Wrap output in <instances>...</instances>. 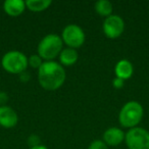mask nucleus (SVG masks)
Returning a JSON list of instances; mask_svg holds the SVG:
<instances>
[{
    "label": "nucleus",
    "mask_w": 149,
    "mask_h": 149,
    "mask_svg": "<svg viewBox=\"0 0 149 149\" xmlns=\"http://www.w3.org/2000/svg\"><path fill=\"white\" fill-rule=\"evenodd\" d=\"M26 8V2L23 0H6L3 3V9L9 17H19Z\"/></svg>",
    "instance_id": "9b49d317"
},
{
    "label": "nucleus",
    "mask_w": 149,
    "mask_h": 149,
    "mask_svg": "<svg viewBox=\"0 0 149 149\" xmlns=\"http://www.w3.org/2000/svg\"><path fill=\"white\" fill-rule=\"evenodd\" d=\"M30 149H48L46 146H44V145H39V146H36V147H32V148Z\"/></svg>",
    "instance_id": "412c9836"
},
{
    "label": "nucleus",
    "mask_w": 149,
    "mask_h": 149,
    "mask_svg": "<svg viewBox=\"0 0 149 149\" xmlns=\"http://www.w3.org/2000/svg\"><path fill=\"white\" fill-rule=\"evenodd\" d=\"M8 101V96L5 92L1 91L0 92V106H4L6 105V102Z\"/></svg>",
    "instance_id": "6ab92c4d"
},
{
    "label": "nucleus",
    "mask_w": 149,
    "mask_h": 149,
    "mask_svg": "<svg viewBox=\"0 0 149 149\" xmlns=\"http://www.w3.org/2000/svg\"><path fill=\"white\" fill-rule=\"evenodd\" d=\"M19 122V116L13 108L10 106H0V126L3 128H13Z\"/></svg>",
    "instance_id": "6e6552de"
},
{
    "label": "nucleus",
    "mask_w": 149,
    "mask_h": 149,
    "mask_svg": "<svg viewBox=\"0 0 149 149\" xmlns=\"http://www.w3.org/2000/svg\"><path fill=\"white\" fill-rule=\"evenodd\" d=\"M63 45L61 37L56 34H48L46 35L38 45V55L45 59L46 61H51L54 58L59 56Z\"/></svg>",
    "instance_id": "f03ea898"
},
{
    "label": "nucleus",
    "mask_w": 149,
    "mask_h": 149,
    "mask_svg": "<svg viewBox=\"0 0 149 149\" xmlns=\"http://www.w3.org/2000/svg\"><path fill=\"white\" fill-rule=\"evenodd\" d=\"M144 114L143 107L137 101H129L122 107L118 114V122L124 128L132 129L137 127Z\"/></svg>",
    "instance_id": "7ed1b4c3"
},
{
    "label": "nucleus",
    "mask_w": 149,
    "mask_h": 149,
    "mask_svg": "<svg viewBox=\"0 0 149 149\" xmlns=\"http://www.w3.org/2000/svg\"><path fill=\"white\" fill-rule=\"evenodd\" d=\"M28 143H29V145H30V148L41 145L40 144V138L37 135H31V136L29 137V139H28Z\"/></svg>",
    "instance_id": "f3484780"
},
{
    "label": "nucleus",
    "mask_w": 149,
    "mask_h": 149,
    "mask_svg": "<svg viewBox=\"0 0 149 149\" xmlns=\"http://www.w3.org/2000/svg\"><path fill=\"white\" fill-rule=\"evenodd\" d=\"M125 140V134L122 129L111 127L103 133V142L107 146H118Z\"/></svg>",
    "instance_id": "1a4fd4ad"
},
{
    "label": "nucleus",
    "mask_w": 149,
    "mask_h": 149,
    "mask_svg": "<svg viewBox=\"0 0 149 149\" xmlns=\"http://www.w3.org/2000/svg\"><path fill=\"white\" fill-rule=\"evenodd\" d=\"M51 0H27L26 7L31 11L39 13L47 9L51 5Z\"/></svg>",
    "instance_id": "ddd939ff"
},
{
    "label": "nucleus",
    "mask_w": 149,
    "mask_h": 149,
    "mask_svg": "<svg viewBox=\"0 0 149 149\" xmlns=\"http://www.w3.org/2000/svg\"><path fill=\"white\" fill-rule=\"evenodd\" d=\"M124 84H125V81L120 79V78H114V79L112 80V86H113L116 89H120V88L124 86Z\"/></svg>",
    "instance_id": "a211bd4d"
},
{
    "label": "nucleus",
    "mask_w": 149,
    "mask_h": 149,
    "mask_svg": "<svg viewBox=\"0 0 149 149\" xmlns=\"http://www.w3.org/2000/svg\"><path fill=\"white\" fill-rule=\"evenodd\" d=\"M2 68L9 74H19L26 72L28 68V57L21 51L11 50L5 53L1 59Z\"/></svg>",
    "instance_id": "20e7f679"
},
{
    "label": "nucleus",
    "mask_w": 149,
    "mask_h": 149,
    "mask_svg": "<svg viewBox=\"0 0 149 149\" xmlns=\"http://www.w3.org/2000/svg\"><path fill=\"white\" fill-rule=\"evenodd\" d=\"M66 74L63 66L56 61H44L38 70V81L47 91L57 90L63 85Z\"/></svg>",
    "instance_id": "f257e3e1"
},
{
    "label": "nucleus",
    "mask_w": 149,
    "mask_h": 149,
    "mask_svg": "<svg viewBox=\"0 0 149 149\" xmlns=\"http://www.w3.org/2000/svg\"><path fill=\"white\" fill-rule=\"evenodd\" d=\"M78 58H79V54H78L77 50L74 48L66 47L61 50L59 54V61L62 65L70 66L77 62Z\"/></svg>",
    "instance_id": "f8f14e48"
},
{
    "label": "nucleus",
    "mask_w": 149,
    "mask_h": 149,
    "mask_svg": "<svg viewBox=\"0 0 149 149\" xmlns=\"http://www.w3.org/2000/svg\"><path fill=\"white\" fill-rule=\"evenodd\" d=\"M30 78H31V76H30V74L28 72H24L19 74V79H21V81L23 82V83H27V82H29Z\"/></svg>",
    "instance_id": "aec40b11"
},
{
    "label": "nucleus",
    "mask_w": 149,
    "mask_h": 149,
    "mask_svg": "<svg viewBox=\"0 0 149 149\" xmlns=\"http://www.w3.org/2000/svg\"><path fill=\"white\" fill-rule=\"evenodd\" d=\"M95 10L101 17H109L112 15V4L107 0H98L95 3Z\"/></svg>",
    "instance_id": "4468645a"
},
{
    "label": "nucleus",
    "mask_w": 149,
    "mask_h": 149,
    "mask_svg": "<svg viewBox=\"0 0 149 149\" xmlns=\"http://www.w3.org/2000/svg\"><path fill=\"white\" fill-rule=\"evenodd\" d=\"M103 33L109 39H116L118 38L125 30V22L120 15H111L105 17L103 22Z\"/></svg>",
    "instance_id": "0eeeda50"
},
{
    "label": "nucleus",
    "mask_w": 149,
    "mask_h": 149,
    "mask_svg": "<svg viewBox=\"0 0 149 149\" xmlns=\"http://www.w3.org/2000/svg\"><path fill=\"white\" fill-rule=\"evenodd\" d=\"M62 42L70 48H79L85 42V33L80 26L70 24L68 25L62 31Z\"/></svg>",
    "instance_id": "423d86ee"
},
{
    "label": "nucleus",
    "mask_w": 149,
    "mask_h": 149,
    "mask_svg": "<svg viewBox=\"0 0 149 149\" xmlns=\"http://www.w3.org/2000/svg\"><path fill=\"white\" fill-rule=\"evenodd\" d=\"M88 149H108V146L103 142V140H94L89 145Z\"/></svg>",
    "instance_id": "dca6fc26"
},
{
    "label": "nucleus",
    "mask_w": 149,
    "mask_h": 149,
    "mask_svg": "<svg viewBox=\"0 0 149 149\" xmlns=\"http://www.w3.org/2000/svg\"><path fill=\"white\" fill-rule=\"evenodd\" d=\"M42 63H43L42 58L38 54H33V55H31L28 58V64L30 66H32L33 68H38L39 70V68L42 65Z\"/></svg>",
    "instance_id": "2eb2a0df"
},
{
    "label": "nucleus",
    "mask_w": 149,
    "mask_h": 149,
    "mask_svg": "<svg viewBox=\"0 0 149 149\" xmlns=\"http://www.w3.org/2000/svg\"><path fill=\"white\" fill-rule=\"evenodd\" d=\"M114 72L116 78H120L122 80H128L132 77L134 72V68L131 61L127 59H122L116 64L114 66Z\"/></svg>",
    "instance_id": "9d476101"
},
{
    "label": "nucleus",
    "mask_w": 149,
    "mask_h": 149,
    "mask_svg": "<svg viewBox=\"0 0 149 149\" xmlns=\"http://www.w3.org/2000/svg\"><path fill=\"white\" fill-rule=\"evenodd\" d=\"M125 142L129 149H149V132L141 127L132 128L125 134Z\"/></svg>",
    "instance_id": "39448f33"
}]
</instances>
